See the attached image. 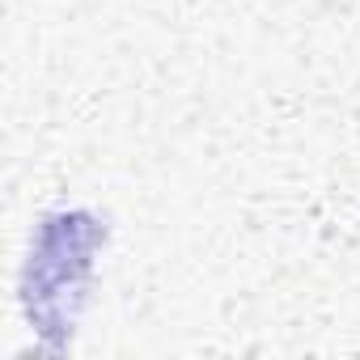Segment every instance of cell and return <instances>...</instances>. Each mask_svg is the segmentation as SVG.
Returning <instances> with one entry per match:
<instances>
[]
</instances>
